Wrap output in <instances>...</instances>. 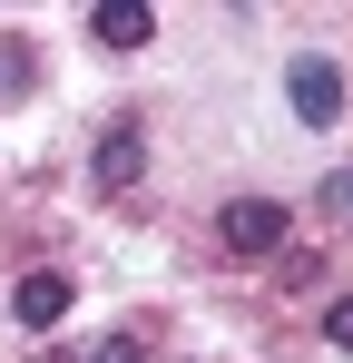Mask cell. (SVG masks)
Instances as JSON below:
<instances>
[{"mask_svg": "<svg viewBox=\"0 0 353 363\" xmlns=\"http://www.w3.org/2000/svg\"><path fill=\"white\" fill-rule=\"evenodd\" d=\"M138 167H147V138H138V118H118L108 138H99V186H138Z\"/></svg>", "mask_w": 353, "mask_h": 363, "instance_id": "4", "label": "cell"}, {"mask_svg": "<svg viewBox=\"0 0 353 363\" xmlns=\"http://www.w3.org/2000/svg\"><path fill=\"white\" fill-rule=\"evenodd\" d=\"M89 363H147V354H138V334H108V344H99Z\"/></svg>", "mask_w": 353, "mask_h": 363, "instance_id": "7", "label": "cell"}, {"mask_svg": "<svg viewBox=\"0 0 353 363\" xmlns=\"http://www.w3.org/2000/svg\"><path fill=\"white\" fill-rule=\"evenodd\" d=\"M324 344H334V354H353V295L334 304V314H324Z\"/></svg>", "mask_w": 353, "mask_h": 363, "instance_id": "6", "label": "cell"}, {"mask_svg": "<svg viewBox=\"0 0 353 363\" xmlns=\"http://www.w3.org/2000/svg\"><path fill=\"white\" fill-rule=\"evenodd\" d=\"M285 99H294L304 128H334V118H344V79H334V60H294L285 69Z\"/></svg>", "mask_w": 353, "mask_h": 363, "instance_id": "2", "label": "cell"}, {"mask_svg": "<svg viewBox=\"0 0 353 363\" xmlns=\"http://www.w3.org/2000/svg\"><path fill=\"white\" fill-rule=\"evenodd\" d=\"M294 226V206H275V196H235L226 216H216V236H226V255H275Z\"/></svg>", "mask_w": 353, "mask_h": 363, "instance_id": "1", "label": "cell"}, {"mask_svg": "<svg viewBox=\"0 0 353 363\" xmlns=\"http://www.w3.org/2000/svg\"><path fill=\"white\" fill-rule=\"evenodd\" d=\"M89 30H99L108 50H147V40H157V10H138V0H99Z\"/></svg>", "mask_w": 353, "mask_h": 363, "instance_id": "5", "label": "cell"}, {"mask_svg": "<svg viewBox=\"0 0 353 363\" xmlns=\"http://www.w3.org/2000/svg\"><path fill=\"white\" fill-rule=\"evenodd\" d=\"M10 314H20L30 334H50L59 314H69V275H59V265H40V275H20V285H10Z\"/></svg>", "mask_w": 353, "mask_h": 363, "instance_id": "3", "label": "cell"}]
</instances>
